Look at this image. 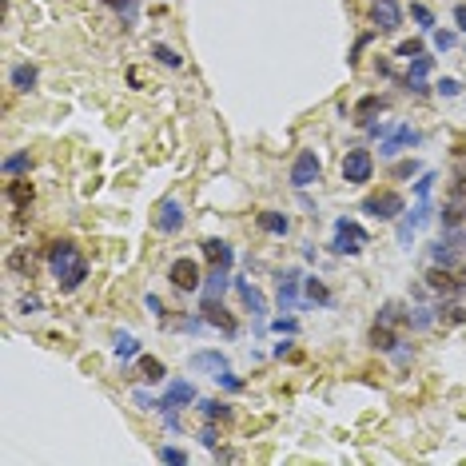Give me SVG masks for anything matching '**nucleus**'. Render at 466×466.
<instances>
[{"instance_id":"f257e3e1","label":"nucleus","mask_w":466,"mask_h":466,"mask_svg":"<svg viewBox=\"0 0 466 466\" xmlns=\"http://www.w3.org/2000/svg\"><path fill=\"white\" fill-rule=\"evenodd\" d=\"M48 267H52V279L60 283V291H76L88 279V259L80 255V247L72 239H56L48 247Z\"/></svg>"},{"instance_id":"f03ea898","label":"nucleus","mask_w":466,"mask_h":466,"mask_svg":"<svg viewBox=\"0 0 466 466\" xmlns=\"http://www.w3.org/2000/svg\"><path fill=\"white\" fill-rule=\"evenodd\" d=\"M367 247V232H363V223L355 220H339L335 223V235H331V251L335 255H359Z\"/></svg>"},{"instance_id":"7ed1b4c3","label":"nucleus","mask_w":466,"mask_h":466,"mask_svg":"<svg viewBox=\"0 0 466 466\" xmlns=\"http://www.w3.org/2000/svg\"><path fill=\"white\" fill-rule=\"evenodd\" d=\"M188 403H195V386L188 383V379H180V383L168 386V395L160 399V406H156V411H163V423H168V426H180V415H175V411H180V406H188Z\"/></svg>"},{"instance_id":"20e7f679","label":"nucleus","mask_w":466,"mask_h":466,"mask_svg":"<svg viewBox=\"0 0 466 466\" xmlns=\"http://www.w3.org/2000/svg\"><path fill=\"white\" fill-rule=\"evenodd\" d=\"M406 212V203L399 192H375L363 200V215H375V220H399Z\"/></svg>"},{"instance_id":"39448f33","label":"nucleus","mask_w":466,"mask_h":466,"mask_svg":"<svg viewBox=\"0 0 466 466\" xmlns=\"http://www.w3.org/2000/svg\"><path fill=\"white\" fill-rule=\"evenodd\" d=\"M375 175V156L367 152V148H351L343 156V180L347 183H367Z\"/></svg>"},{"instance_id":"423d86ee","label":"nucleus","mask_w":466,"mask_h":466,"mask_svg":"<svg viewBox=\"0 0 466 466\" xmlns=\"http://www.w3.org/2000/svg\"><path fill=\"white\" fill-rule=\"evenodd\" d=\"M168 279H172V287H180V291H200V287H203L200 264H195V259H188V255L172 259V267H168Z\"/></svg>"},{"instance_id":"0eeeda50","label":"nucleus","mask_w":466,"mask_h":466,"mask_svg":"<svg viewBox=\"0 0 466 466\" xmlns=\"http://www.w3.org/2000/svg\"><path fill=\"white\" fill-rule=\"evenodd\" d=\"M319 172H323V163H319V156L315 152H299L295 156V163H291V188H311L315 180H319Z\"/></svg>"},{"instance_id":"6e6552de","label":"nucleus","mask_w":466,"mask_h":466,"mask_svg":"<svg viewBox=\"0 0 466 466\" xmlns=\"http://www.w3.org/2000/svg\"><path fill=\"white\" fill-rule=\"evenodd\" d=\"M180 227H183V203L175 200V195H168V200H160V207H156V232L175 235Z\"/></svg>"},{"instance_id":"1a4fd4ad","label":"nucleus","mask_w":466,"mask_h":466,"mask_svg":"<svg viewBox=\"0 0 466 466\" xmlns=\"http://www.w3.org/2000/svg\"><path fill=\"white\" fill-rule=\"evenodd\" d=\"M423 279H426V287H430V291H435V295H446V299H455V295L466 291V287L458 283V275H450V267H438V264L430 267Z\"/></svg>"},{"instance_id":"9d476101","label":"nucleus","mask_w":466,"mask_h":466,"mask_svg":"<svg viewBox=\"0 0 466 466\" xmlns=\"http://www.w3.org/2000/svg\"><path fill=\"white\" fill-rule=\"evenodd\" d=\"M371 21L379 32H395L403 24V12H399V0H375L371 4Z\"/></svg>"},{"instance_id":"9b49d317","label":"nucleus","mask_w":466,"mask_h":466,"mask_svg":"<svg viewBox=\"0 0 466 466\" xmlns=\"http://www.w3.org/2000/svg\"><path fill=\"white\" fill-rule=\"evenodd\" d=\"M430 215H435V207H430V200H423L415 212L399 223V244H411V235H415L418 227H426V223H430Z\"/></svg>"},{"instance_id":"f8f14e48","label":"nucleus","mask_w":466,"mask_h":466,"mask_svg":"<svg viewBox=\"0 0 466 466\" xmlns=\"http://www.w3.org/2000/svg\"><path fill=\"white\" fill-rule=\"evenodd\" d=\"M203 259L212 267H220V271H232L235 251H232V244H223V239H203Z\"/></svg>"},{"instance_id":"ddd939ff","label":"nucleus","mask_w":466,"mask_h":466,"mask_svg":"<svg viewBox=\"0 0 466 466\" xmlns=\"http://www.w3.org/2000/svg\"><path fill=\"white\" fill-rule=\"evenodd\" d=\"M203 323H207V327H220L223 335H235V331H239V327H235V319L223 311L220 299H203Z\"/></svg>"},{"instance_id":"4468645a","label":"nucleus","mask_w":466,"mask_h":466,"mask_svg":"<svg viewBox=\"0 0 466 466\" xmlns=\"http://www.w3.org/2000/svg\"><path fill=\"white\" fill-rule=\"evenodd\" d=\"M403 148H418V132H411L406 124H399L395 132L386 136V143L379 148V156H386V160H391V156H399Z\"/></svg>"},{"instance_id":"2eb2a0df","label":"nucleus","mask_w":466,"mask_h":466,"mask_svg":"<svg viewBox=\"0 0 466 466\" xmlns=\"http://www.w3.org/2000/svg\"><path fill=\"white\" fill-rule=\"evenodd\" d=\"M430 68H435V56H415L403 84H406L411 92H426V76H430Z\"/></svg>"},{"instance_id":"dca6fc26","label":"nucleus","mask_w":466,"mask_h":466,"mask_svg":"<svg viewBox=\"0 0 466 466\" xmlns=\"http://www.w3.org/2000/svg\"><path fill=\"white\" fill-rule=\"evenodd\" d=\"M279 307L283 311H295V299H299V271H283L279 275Z\"/></svg>"},{"instance_id":"f3484780","label":"nucleus","mask_w":466,"mask_h":466,"mask_svg":"<svg viewBox=\"0 0 466 466\" xmlns=\"http://www.w3.org/2000/svg\"><path fill=\"white\" fill-rule=\"evenodd\" d=\"M188 367H192V371H212V379H215L220 371H227V359H223L220 351H195V355L188 359Z\"/></svg>"},{"instance_id":"a211bd4d","label":"nucleus","mask_w":466,"mask_h":466,"mask_svg":"<svg viewBox=\"0 0 466 466\" xmlns=\"http://www.w3.org/2000/svg\"><path fill=\"white\" fill-rule=\"evenodd\" d=\"M259 227H264L267 235H287V232H291V215H283V212H259Z\"/></svg>"},{"instance_id":"6ab92c4d","label":"nucleus","mask_w":466,"mask_h":466,"mask_svg":"<svg viewBox=\"0 0 466 466\" xmlns=\"http://www.w3.org/2000/svg\"><path fill=\"white\" fill-rule=\"evenodd\" d=\"M9 80H12V88H16V92H32V88H36V80H40V72L32 68V64H16Z\"/></svg>"},{"instance_id":"aec40b11","label":"nucleus","mask_w":466,"mask_h":466,"mask_svg":"<svg viewBox=\"0 0 466 466\" xmlns=\"http://www.w3.org/2000/svg\"><path fill=\"white\" fill-rule=\"evenodd\" d=\"M395 327L391 323H379L375 319V327H371V347H375V351H395Z\"/></svg>"},{"instance_id":"412c9836","label":"nucleus","mask_w":466,"mask_h":466,"mask_svg":"<svg viewBox=\"0 0 466 466\" xmlns=\"http://www.w3.org/2000/svg\"><path fill=\"white\" fill-rule=\"evenodd\" d=\"M455 235H446V239H438V244H430V264H438V267H450L455 264Z\"/></svg>"},{"instance_id":"4be33fe9","label":"nucleus","mask_w":466,"mask_h":466,"mask_svg":"<svg viewBox=\"0 0 466 466\" xmlns=\"http://www.w3.org/2000/svg\"><path fill=\"white\" fill-rule=\"evenodd\" d=\"M200 411H203V418H207V423H232V415H235L232 406L220 403V399H203Z\"/></svg>"},{"instance_id":"5701e85b","label":"nucleus","mask_w":466,"mask_h":466,"mask_svg":"<svg viewBox=\"0 0 466 466\" xmlns=\"http://www.w3.org/2000/svg\"><path fill=\"white\" fill-rule=\"evenodd\" d=\"M235 291H239V299H244L247 307H251V315H259L264 319V311H267V303H264V295L255 291L251 283H244V279H235Z\"/></svg>"},{"instance_id":"b1692460","label":"nucleus","mask_w":466,"mask_h":466,"mask_svg":"<svg viewBox=\"0 0 466 466\" xmlns=\"http://www.w3.org/2000/svg\"><path fill=\"white\" fill-rule=\"evenodd\" d=\"M136 375H140L143 383H163V375H168V371H163V363H160V359L143 355L140 363H136Z\"/></svg>"},{"instance_id":"393cba45","label":"nucleus","mask_w":466,"mask_h":466,"mask_svg":"<svg viewBox=\"0 0 466 466\" xmlns=\"http://www.w3.org/2000/svg\"><path fill=\"white\" fill-rule=\"evenodd\" d=\"M4 195H9V203H16V207H28L32 203V183L28 180H12L9 188H4Z\"/></svg>"},{"instance_id":"a878e982","label":"nucleus","mask_w":466,"mask_h":466,"mask_svg":"<svg viewBox=\"0 0 466 466\" xmlns=\"http://www.w3.org/2000/svg\"><path fill=\"white\" fill-rule=\"evenodd\" d=\"M462 220H466V200L462 195H455V200L446 203V212H443V227L450 232V227H458Z\"/></svg>"},{"instance_id":"bb28decb","label":"nucleus","mask_w":466,"mask_h":466,"mask_svg":"<svg viewBox=\"0 0 466 466\" xmlns=\"http://www.w3.org/2000/svg\"><path fill=\"white\" fill-rule=\"evenodd\" d=\"M223 287H227V271H220V267H215L212 279L200 287V295H203V299H223Z\"/></svg>"},{"instance_id":"cd10ccee","label":"nucleus","mask_w":466,"mask_h":466,"mask_svg":"<svg viewBox=\"0 0 466 466\" xmlns=\"http://www.w3.org/2000/svg\"><path fill=\"white\" fill-rule=\"evenodd\" d=\"M136 355H140V339L120 331V335H116V359L124 363V359H136Z\"/></svg>"},{"instance_id":"c85d7f7f","label":"nucleus","mask_w":466,"mask_h":466,"mask_svg":"<svg viewBox=\"0 0 466 466\" xmlns=\"http://www.w3.org/2000/svg\"><path fill=\"white\" fill-rule=\"evenodd\" d=\"M152 56L163 64V68H183V56H180V52H172L168 44H156V48H152Z\"/></svg>"},{"instance_id":"c756f323","label":"nucleus","mask_w":466,"mask_h":466,"mask_svg":"<svg viewBox=\"0 0 466 466\" xmlns=\"http://www.w3.org/2000/svg\"><path fill=\"white\" fill-rule=\"evenodd\" d=\"M28 168H32V156L28 152H16V156L4 160V175H21V172H28Z\"/></svg>"},{"instance_id":"7c9ffc66","label":"nucleus","mask_w":466,"mask_h":466,"mask_svg":"<svg viewBox=\"0 0 466 466\" xmlns=\"http://www.w3.org/2000/svg\"><path fill=\"white\" fill-rule=\"evenodd\" d=\"M375 112H383V100H379V96H367V100H359L355 116H359V124H371V116H375Z\"/></svg>"},{"instance_id":"2f4dec72","label":"nucleus","mask_w":466,"mask_h":466,"mask_svg":"<svg viewBox=\"0 0 466 466\" xmlns=\"http://www.w3.org/2000/svg\"><path fill=\"white\" fill-rule=\"evenodd\" d=\"M303 291H307V299H315V303H331V291H327V287L319 283V279H307Z\"/></svg>"},{"instance_id":"473e14b6","label":"nucleus","mask_w":466,"mask_h":466,"mask_svg":"<svg viewBox=\"0 0 466 466\" xmlns=\"http://www.w3.org/2000/svg\"><path fill=\"white\" fill-rule=\"evenodd\" d=\"M411 16L418 21V28H423V32L435 28V16H430V9H426V4H411Z\"/></svg>"},{"instance_id":"72a5a7b5","label":"nucleus","mask_w":466,"mask_h":466,"mask_svg":"<svg viewBox=\"0 0 466 466\" xmlns=\"http://www.w3.org/2000/svg\"><path fill=\"white\" fill-rule=\"evenodd\" d=\"M438 319H443L446 327H458V323H466V307H443Z\"/></svg>"},{"instance_id":"f704fd0d","label":"nucleus","mask_w":466,"mask_h":466,"mask_svg":"<svg viewBox=\"0 0 466 466\" xmlns=\"http://www.w3.org/2000/svg\"><path fill=\"white\" fill-rule=\"evenodd\" d=\"M9 267H12V271L32 275V255H28V251H12V255H9Z\"/></svg>"},{"instance_id":"c9c22d12","label":"nucleus","mask_w":466,"mask_h":466,"mask_svg":"<svg viewBox=\"0 0 466 466\" xmlns=\"http://www.w3.org/2000/svg\"><path fill=\"white\" fill-rule=\"evenodd\" d=\"M215 383H220L223 386V391H244V379H239V375H232V371H220V375H215Z\"/></svg>"},{"instance_id":"e433bc0d","label":"nucleus","mask_w":466,"mask_h":466,"mask_svg":"<svg viewBox=\"0 0 466 466\" xmlns=\"http://www.w3.org/2000/svg\"><path fill=\"white\" fill-rule=\"evenodd\" d=\"M108 9H116L124 21H136V0H104Z\"/></svg>"},{"instance_id":"4c0bfd02","label":"nucleus","mask_w":466,"mask_h":466,"mask_svg":"<svg viewBox=\"0 0 466 466\" xmlns=\"http://www.w3.org/2000/svg\"><path fill=\"white\" fill-rule=\"evenodd\" d=\"M395 56H403V60H415V56H423V40H403L395 48Z\"/></svg>"},{"instance_id":"58836bf2","label":"nucleus","mask_w":466,"mask_h":466,"mask_svg":"<svg viewBox=\"0 0 466 466\" xmlns=\"http://www.w3.org/2000/svg\"><path fill=\"white\" fill-rule=\"evenodd\" d=\"M160 458L175 466H188V450H175V446H160Z\"/></svg>"},{"instance_id":"ea45409f","label":"nucleus","mask_w":466,"mask_h":466,"mask_svg":"<svg viewBox=\"0 0 466 466\" xmlns=\"http://www.w3.org/2000/svg\"><path fill=\"white\" fill-rule=\"evenodd\" d=\"M430 188H435V172H426L423 180L415 183V195H418V200H430Z\"/></svg>"},{"instance_id":"a19ab883","label":"nucleus","mask_w":466,"mask_h":466,"mask_svg":"<svg viewBox=\"0 0 466 466\" xmlns=\"http://www.w3.org/2000/svg\"><path fill=\"white\" fill-rule=\"evenodd\" d=\"M455 40H458L455 32H435V48L438 52H450V48H455Z\"/></svg>"},{"instance_id":"79ce46f5","label":"nucleus","mask_w":466,"mask_h":466,"mask_svg":"<svg viewBox=\"0 0 466 466\" xmlns=\"http://www.w3.org/2000/svg\"><path fill=\"white\" fill-rule=\"evenodd\" d=\"M435 88L443 92V96H458V92H462V84H458V80H450V76H446V80H438Z\"/></svg>"},{"instance_id":"37998d69","label":"nucleus","mask_w":466,"mask_h":466,"mask_svg":"<svg viewBox=\"0 0 466 466\" xmlns=\"http://www.w3.org/2000/svg\"><path fill=\"white\" fill-rule=\"evenodd\" d=\"M21 311H24V315L40 311V295H24V299H21Z\"/></svg>"},{"instance_id":"c03bdc74","label":"nucleus","mask_w":466,"mask_h":466,"mask_svg":"<svg viewBox=\"0 0 466 466\" xmlns=\"http://www.w3.org/2000/svg\"><path fill=\"white\" fill-rule=\"evenodd\" d=\"M200 443H203V446H212V450H215V443H220V438H215V426H212V423H207V426L200 430Z\"/></svg>"},{"instance_id":"a18cd8bd","label":"nucleus","mask_w":466,"mask_h":466,"mask_svg":"<svg viewBox=\"0 0 466 466\" xmlns=\"http://www.w3.org/2000/svg\"><path fill=\"white\" fill-rule=\"evenodd\" d=\"M136 406H140V411H152V406H160V403H156L152 395H143V391H136Z\"/></svg>"},{"instance_id":"49530a36","label":"nucleus","mask_w":466,"mask_h":466,"mask_svg":"<svg viewBox=\"0 0 466 466\" xmlns=\"http://www.w3.org/2000/svg\"><path fill=\"white\" fill-rule=\"evenodd\" d=\"M295 327H299L295 319H275V331H287V335H295Z\"/></svg>"},{"instance_id":"de8ad7c7","label":"nucleus","mask_w":466,"mask_h":466,"mask_svg":"<svg viewBox=\"0 0 466 466\" xmlns=\"http://www.w3.org/2000/svg\"><path fill=\"white\" fill-rule=\"evenodd\" d=\"M455 24H458V32H466V4H458L455 9Z\"/></svg>"},{"instance_id":"09e8293b","label":"nucleus","mask_w":466,"mask_h":466,"mask_svg":"<svg viewBox=\"0 0 466 466\" xmlns=\"http://www.w3.org/2000/svg\"><path fill=\"white\" fill-rule=\"evenodd\" d=\"M143 303H148V311H156V315H163V303H160V299H156V295H148V299H143Z\"/></svg>"},{"instance_id":"8fccbe9b","label":"nucleus","mask_w":466,"mask_h":466,"mask_svg":"<svg viewBox=\"0 0 466 466\" xmlns=\"http://www.w3.org/2000/svg\"><path fill=\"white\" fill-rule=\"evenodd\" d=\"M411 172H415V163H399V168H395V175H399V180H406Z\"/></svg>"},{"instance_id":"3c124183","label":"nucleus","mask_w":466,"mask_h":466,"mask_svg":"<svg viewBox=\"0 0 466 466\" xmlns=\"http://www.w3.org/2000/svg\"><path fill=\"white\" fill-rule=\"evenodd\" d=\"M458 283H462V287H466V267H462V271H458Z\"/></svg>"}]
</instances>
